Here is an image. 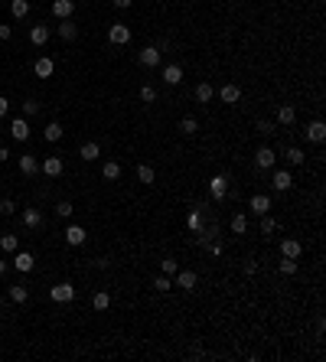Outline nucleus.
Instances as JSON below:
<instances>
[{"label": "nucleus", "mask_w": 326, "mask_h": 362, "mask_svg": "<svg viewBox=\"0 0 326 362\" xmlns=\"http://www.w3.org/2000/svg\"><path fill=\"white\" fill-rule=\"evenodd\" d=\"M62 235H66V245H72V248H75V245H85V238H88V232L82 225H69Z\"/></svg>", "instance_id": "obj_11"}, {"label": "nucleus", "mask_w": 326, "mask_h": 362, "mask_svg": "<svg viewBox=\"0 0 326 362\" xmlns=\"http://www.w3.org/2000/svg\"><path fill=\"white\" fill-rule=\"evenodd\" d=\"M23 225L26 228H39L42 225V212L39 209H23Z\"/></svg>", "instance_id": "obj_25"}, {"label": "nucleus", "mask_w": 326, "mask_h": 362, "mask_svg": "<svg viewBox=\"0 0 326 362\" xmlns=\"http://www.w3.org/2000/svg\"><path fill=\"white\" fill-rule=\"evenodd\" d=\"M176 131H180V134H186V137H192V134L199 131V121L189 114V118H183V121H180V127H176Z\"/></svg>", "instance_id": "obj_28"}, {"label": "nucleus", "mask_w": 326, "mask_h": 362, "mask_svg": "<svg viewBox=\"0 0 326 362\" xmlns=\"http://www.w3.org/2000/svg\"><path fill=\"white\" fill-rule=\"evenodd\" d=\"M248 209H251L254 216H264V212L271 209V199L264 196V193H254V196H251V202H248Z\"/></svg>", "instance_id": "obj_18"}, {"label": "nucleus", "mask_w": 326, "mask_h": 362, "mask_svg": "<svg viewBox=\"0 0 326 362\" xmlns=\"http://www.w3.org/2000/svg\"><path fill=\"white\" fill-rule=\"evenodd\" d=\"M39 170L46 173V176H52V180H56V176H62V157H46V160L39 163Z\"/></svg>", "instance_id": "obj_13"}, {"label": "nucleus", "mask_w": 326, "mask_h": 362, "mask_svg": "<svg viewBox=\"0 0 326 362\" xmlns=\"http://www.w3.org/2000/svg\"><path fill=\"white\" fill-rule=\"evenodd\" d=\"M192 95H196V101H199V104H206V101H212L215 88L209 85V82H199V85H196V92H192Z\"/></svg>", "instance_id": "obj_24"}, {"label": "nucleus", "mask_w": 326, "mask_h": 362, "mask_svg": "<svg viewBox=\"0 0 326 362\" xmlns=\"http://www.w3.org/2000/svg\"><path fill=\"white\" fill-rule=\"evenodd\" d=\"M92 307H95V310H108V307H111V297L104 294V290H95V297H92Z\"/></svg>", "instance_id": "obj_32"}, {"label": "nucleus", "mask_w": 326, "mask_h": 362, "mask_svg": "<svg viewBox=\"0 0 326 362\" xmlns=\"http://www.w3.org/2000/svg\"><path fill=\"white\" fill-rule=\"evenodd\" d=\"M258 134H271V121H258Z\"/></svg>", "instance_id": "obj_46"}, {"label": "nucleus", "mask_w": 326, "mask_h": 362, "mask_svg": "<svg viewBox=\"0 0 326 362\" xmlns=\"http://www.w3.org/2000/svg\"><path fill=\"white\" fill-rule=\"evenodd\" d=\"M0 248H4V251H16V248H20L16 235H0Z\"/></svg>", "instance_id": "obj_37"}, {"label": "nucleus", "mask_w": 326, "mask_h": 362, "mask_svg": "<svg viewBox=\"0 0 326 362\" xmlns=\"http://www.w3.org/2000/svg\"><path fill=\"white\" fill-rule=\"evenodd\" d=\"M219 98H222L225 104H238V101H242V88L228 82V85H222V88H219Z\"/></svg>", "instance_id": "obj_12"}, {"label": "nucleus", "mask_w": 326, "mask_h": 362, "mask_svg": "<svg viewBox=\"0 0 326 362\" xmlns=\"http://www.w3.org/2000/svg\"><path fill=\"white\" fill-rule=\"evenodd\" d=\"M33 72H36L39 78H49L52 72H56V62H52L49 56H42V59H36V62H33Z\"/></svg>", "instance_id": "obj_19"}, {"label": "nucleus", "mask_w": 326, "mask_h": 362, "mask_svg": "<svg viewBox=\"0 0 326 362\" xmlns=\"http://www.w3.org/2000/svg\"><path fill=\"white\" fill-rule=\"evenodd\" d=\"M209 193H212V199H225L228 196V180L222 173H215L212 180H209Z\"/></svg>", "instance_id": "obj_7"}, {"label": "nucleus", "mask_w": 326, "mask_h": 362, "mask_svg": "<svg viewBox=\"0 0 326 362\" xmlns=\"http://www.w3.org/2000/svg\"><path fill=\"white\" fill-rule=\"evenodd\" d=\"M280 274H284V278H294V274H297V258H280Z\"/></svg>", "instance_id": "obj_36"}, {"label": "nucleus", "mask_w": 326, "mask_h": 362, "mask_svg": "<svg viewBox=\"0 0 326 362\" xmlns=\"http://www.w3.org/2000/svg\"><path fill=\"white\" fill-rule=\"evenodd\" d=\"M160 271L173 278V274H176V258H163V261H160Z\"/></svg>", "instance_id": "obj_43"}, {"label": "nucleus", "mask_w": 326, "mask_h": 362, "mask_svg": "<svg viewBox=\"0 0 326 362\" xmlns=\"http://www.w3.org/2000/svg\"><path fill=\"white\" fill-rule=\"evenodd\" d=\"M108 39L114 42V46H127V42H131V26H124V23H111Z\"/></svg>", "instance_id": "obj_1"}, {"label": "nucleus", "mask_w": 326, "mask_h": 362, "mask_svg": "<svg viewBox=\"0 0 326 362\" xmlns=\"http://www.w3.org/2000/svg\"><path fill=\"white\" fill-rule=\"evenodd\" d=\"M254 163H258L261 170H271V166L277 163V154L271 147H258V150H254Z\"/></svg>", "instance_id": "obj_3"}, {"label": "nucleus", "mask_w": 326, "mask_h": 362, "mask_svg": "<svg viewBox=\"0 0 326 362\" xmlns=\"http://www.w3.org/2000/svg\"><path fill=\"white\" fill-rule=\"evenodd\" d=\"M20 170H23V176H36L39 173V160L33 154H23L20 157Z\"/></svg>", "instance_id": "obj_22"}, {"label": "nucleus", "mask_w": 326, "mask_h": 362, "mask_svg": "<svg viewBox=\"0 0 326 362\" xmlns=\"http://www.w3.org/2000/svg\"><path fill=\"white\" fill-rule=\"evenodd\" d=\"M111 4H114V7H118V10H127V7H131V4H134V0H111Z\"/></svg>", "instance_id": "obj_47"}, {"label": "nucleus", "mask_w": 326, "mask_h": 362, "mask_svg": "<svg viewBox=\"0 0 326 362\" xmlns=\"http://www.w3.org/2000/svg\"><path fill=\"white\" fill-rule=\"evenodd\" d=\"M10 137L13 140H30V121H26V118H13L10 121Z\"/></svg>", "instance_id": "obj_8"}, {"label": "nucleus", "mask_w": 326, "mask_h": 362, "mask_svg": "<svg viewBox=\"0 0 326 362\" xmlns=\"http://www.w3.org/2000/svg\"><path fill=\"white\" fill-rule=\"evenodd\" d=\"M274 228H277V222H274V219H271L268 212H264V216H261V232H264V235H271Z\"/></svg>", "instance_id": "obj_41"}, {"label": "nucleus", "mask_w": 326, "mask_h": 362, "mask_svg": "<svg viewBox=\"0 0 326 362\" xmlns=\"http://www.w3.org/2000/svg\"><path fill=\"white\" fill-rule=\"evenodd\" d=\"M140 101L154 104V101H157V88H154V85H144V88H140Z\"/></svg>", "instance_id": "obj_39"}, {"label": "nucleus", "mask_w": 326, "mask_h": 362, "mask_svg": "<svg viewBox=\"0 0 326 362\" xmlns=\"http://www.w3.org/2000/svg\"><path fill=\"white\" fill-rule=\"evenodd\" d=\"M303 134H307V140H313V144H323V140H326V124L316 118V121H310V124H307Z\"/></svg>", "instance_id": "obj_6"}, {"label": "nucleus", "mask_w": 326, "mask_h": 362, "mask_svg": "<svg viewBox=\"0 0 326 362\" xmlns=\"http://www.w3.org/2000/svg\"><path fill=\"white\" fill-rule=\"evenodd\" d=\"M56 33H59V36H62L66 42H72V39L78 36V26L72 23V16H69V20H59V26H56Z\"/></svg>", "instance_id": "obj_17"}, {"label": "nucleus", "mask_w": 326, "mask_h": 362, "mask_svg": "<svg viewBox=\"0 0 326 362\" xmlns=\"http://www.w3.org/2000/svg\"><path fill=\"white\" fill-rule=\"evenodd\" d=\"M62 134H66V131H62V124H59V121H49V124H46V140H52V144H56V140H62Z\"/></svg>", "instance_id": "obj_30"}, {"label": "nucleus", "mask_w": 326, "mask_h": 362, "mask_svg": "<svg viewBox=\"0 0 326 362\" xmlns=\"http://www.w3.org/2000/svg\"><path fill=\"white\" fill-rule=\"evenodd\" d=\"M101 173H104V180H118V176H121V163L118 160H108V163L101 166Z\"/></svg>", "instance_id": "obj_34"}, {"label": "nucleus", "mask_w": 326, "mask_h": 362, "mask_svg": "<svg viewBox=\"0 0 326 362\" xmlns=\"http://www.w3.org/2000/svg\"><path fill=\"white\" fill-rule=\"evenodd\" d=\"M0 212H4V216H13V212H16V202H13V199H0Z\"/></svg>", "instance_id": "obj_44"}, {"label": "nucleus", "mask_w": 326, "mask_h": 362, "mask_svg": "<svg viewBox=\"0 0 326 362\" xmlns=\"http://www.w3.org/2000/svg\"><path fill=\"white\" fill-rule=\"evenodd\" d=\"M23 114H26V118L39 114V101H36V98H26V101H23Z\"/></svg>", "instance_id": "obj_40"}, {"label": "nucleus", "mask_w": 326, "mask_h": 362, "mask_svg": "<svg viewBox=\"0 0 326 362\" xmlns=\"http://www.w3.org/2000/svg\"><path fill=\"white\" fill-rule=\"evenodd\" d=\"M232 232H235V235H245V232H248V216H245V212H235V216H232Z\"/></svg>", "instance_id": "obj_29"}, {"label": "nucleus", "mask_w": 326, "mask_h": 362, "mask_svg": "<svg viewBox=\"0 0 326 362\" xmlns=\"http://www.w3.org/2000/svg\"><path fill=\"white\" fill-rule=\"evenodd\" d=\"M13 268L23 271V274H26V271H33V268H36V258H33V251H16V254H13Z\"/></svg>", "instance_id": "obj_9"}, {"label": "nucleus", "mask_w": 326, "mask_h": 362, "mask_svg": "<svg viewBox=\"0 0 326 362\" xmlns=\"http://www.w3.org/2000/svg\"><path fill=\"white\" fill-rule=\"evenodd\" d=\"M163 82H166V85H180V82H183V69L176 66V62L163 66Z\"/></svg>", "instance_id": "obj_21"}, {"label": "nucleus", "mask_w": 326, "mask_h": 362, "mask_svg": "<svg viewBox=\"0 0 326 362\" xmlns=\"http://www.w3.org/2000/svg\"><path fill=\"white\" fill-rule=\"evenodd\" d=\"M186 225L192 228V232H199V228H202V212H199V209H192V212L186 216Z\"/></svg>", "instance_id": "obj_38"}, {"label": "nucleus", "mask_w": 326, "mask_h": 362, "mask_svg": "<svg viewBox=\"0 0 326 362\" xmlns=\"http://www.w3.org/2000/svg\"><path fill=\"white\" fill-rule=\"evenodd\" d=\"M284 160L294 163V166H300V163H307V154H303L300 147H287V150H284Z\"/></svg>", "instance_id": "obj_26"}, {"label": "nucleus", "mask_w": 326, "mask_h": 362, "mask_svg": "<svg viewBox=\"0 0 326 362\" xmlns=\"http://www.w3.org/2000/svg\"><path fill=\"white\" fill-rule=\"evenodd\" d=\"M137 180H140V183H147V186H150V183L157 180V173H154V166H147V163H140V166H137Z\"/></svg>", "instance_id": "obj_31"}, {"label": "nucleus", "mask_w": 326, "mask_h": 362, "mask_svg": "<svg viewBox=\"0 0 326 362\" xmlns=\"http://www.w3.org/2000/svg\"><path fill=\"white\" fill-rule=\"evenodd\" d=\"M4 160H10V150H7V147H0V163H4Z\"/></svg>", "instance_id": "obj_49"}, {"label": "nucleus", "mask_w": 326, "mask_h": 362, "mask_svg": "<svg viewBox=\"0 0 326 362\" xmlns=\"http://www.w3.org/2000/svg\"><path fill=\"white\" fill-rule=\"evenodd\" d=\"M78 157H82L85 163L98 160V157H101V147H98V140H88V144H82V150H78Z\"/></svg>", "instance_id": "obj_20"}, {"label": "nucleus", "mask_w": 326, "mask_h": 362, "mask_svg": "<svg viewBox=\"0 0 326 362\" xmlns=\"http://www.w3.org/2000/svg\"><path fill=\"white\" fill-rule=\"evenodd\" d=\"M170 287H173V278H170V274H157V278H154V290H160V294H166Z\"/></svg>", "instance_id": "obj_35"}, {"label": "nucleus", "mask_w": 326, "mask_h": 362, "mask_svg": "<svg viewBox=\"0 0 326 362\" xmlns=\"http://www.w3.org/2000/svg\"><path fill=\"white\" fill-rule=\"evenodd\" d=\"M10 13L16 16V20L30 16V0H10Z\"/></svg>", "instance_id": "obj_27"}, {"label": "nucleus", "mask_w": 326, "mask_h": 362, "mask_svg": "<svg viewBox=\"0 0 326 362\" xmlns=\"http://www.w3.org/2000/svg\"><path fill=\"white\" fill-rule=\"evenodd\" d=\"M26 297H30L26 284H13V287H10V300H13V304H26Z\"/></svg>", "instance_id": "obj_33"}, {"label": "nucleus", "mask_w": 326, "mask_h": 362, "mask_svg": "<svg viewBox=\"0 0 326 362\" xmlns=\"http://www.w3.org/2000/svg\"><path fill=\"white\" fill-rule=\"evenodd\" d=\"M49 297L56 300V304H69V300H75V287L72 284H56V287H49Z\"/></svg>", "instance_id": "obj_2"}, {"label": "nucleus", "mask_w": 326, "mask_h": 362, "mask_svg": "<svg viewBox=\"0 0 326 362\" xmlns=\"http://www.w3.org/2000/svg\"><path fill=\"white\" fill-rule=\"evenodd\" d=\"M7 111H10V101H7V98H4V95H0V118H4V114H7Z\"/></svg>", "instance_id": "obj_48"}, {"label": "nucleus", "mask_w": 326, "mask_h": 362, "mask_svg": "<svg viewBox=\"0 0 326 362\" xmlns=\"http://www.w3.org/2000/svg\"><path fill=\"white\" fill-rule=\"evenodd\" d=\"M10 36H13V30H10V26H4V23H0V39L7 42V39H10Z\"/></svg>", "instance_id": "obj_45"}, {"label": "nucleus", "mask_w": 326, "mask_h": 362, "mask_svg": "<svg viewBox=\"0 0 326 362\" xmlns=\"http://www.w3.org/2000/svg\"><path fill=\"white\" fill-rule=\"evenodd\" d=\"M52 13H56L59 20H69V16L75 13V0H52Z\"/></svg>", "instance_id": "obj_16"}, {"label": "nucleus", "mask_w": 326, "mask_h": 362, "mask_svg": "<svg viewBox=\"0 0 326 362\" xmlns=\"http://www.w3.org/2000/svg\"><path fill=\"white\" fill-rule=\"evenodd\" d=\"M49 36H52V30L46 23H39V26H33V30H30V42H33V46H46Z\"/></svg>", "instance_id": "obj_14"}, {"label": "nucleus", "mask_w": 326, "mask_h": 362, "mask_svg": "<svg viewBox=\"0 0 326 362\" xmlns=\"http://www.w3.org/2000/svg\"><path fill=\"white\" fill-rule=\"evenodd\" d=\"M56 216H59V219H69V216H72V202H69V199H62V202L56 206Z\"/></svg>", "instance_id": "obj_42"}, {"label": "nucleus", "mask_w": 326, "mask_h": 362, "mask_svg": "<svg viewBox=\"0 0 326 362\" xmlns=\"http://www.w3.org/2000/svg\"><path fill=\"white\" fill-rule=\"evenodd\" d=\"M294 121H297V111H294V104H280V108H277V124L290 127Z\"/></svg>", "instance_id": "obj_23"}, {"label": "nucleus", "mask_w": 326, "mask_h": 362, "mask_svg": "<svg viewBox=\"0 0 326 362\" xmlns=\"http://www.w3.org/2000/svg\"><path fill=\"white\" fill-rule=\"evenodd\" d=\"M271 186H274L277 193H284L294 186V176H290V170H274V176H271Z\"/></svg>", "instance_id": "obj_10"}, {"label": "nucleus", "mask_w": 326, "mask_h": 362, "mask_svg": "<svg viewBox=\"0 0 326 362\" xmlns=\"http://www.w3.org/2000/svg\"><path fill=\"white\" fill-rule=\"evenodd\" d=\"M300 251H303V245L297 238H284L280 242V258H300Z\"/></svg>", "instance_id": "obj_15"}, {"label": "nucleus", "mask_w": 326, "mask_h": 362, "mask_svg": "<svg viewBox=\"0 0 326 362\" xmlns=\"http://www.w3.org/2000/svg\"><path fill=\"white\" fill-rule=\"evenodd\" d=\"M176 287L180 290H196V284H199V274L196 271H176Z\"/></svg>", "instance_id": "obj_5"}, {"label": "nucleus", "mask_w": 326, "mask_h": 362, "mask_svg": "<svg viewBox=\"0 0 326 362\" xmlns=\"http://www.w3.org/2000/svg\"><path fill=\"white\" fill-rule=\"evenodd\" d=\"M0 307H4V300H0Z\"/></svg>", "instance_id": "obj_51"}, {"label": "nucleus", "mask_w": 326, "mask_h": 362, "mask_svg": "<svg viewBox=\"0 0 326 362\" xmlns=\"http://www.w3.org/2000/svg\"><path fill=\"white\" fill-rule=\"evenodd\" d=\"M140 66H147V69H154V66H160V59H163V52L157 49V46H144L140 49Z\"/></svg>", "instance_id": "obj_4"}, {"label": "nucleus", "mask_w": 326, "mask_h": 362, "mask_svg": "<svg viewBox=\"0 0 326 362\" xmlns=\"http://www.w3.org/2000/svg\"><path fill=\"white\" fill-rule=\"evenodd\" d=\"M0 274H7V261H0Z\"/></svg>", "instance_id": "obj_50"}]
</instances>
